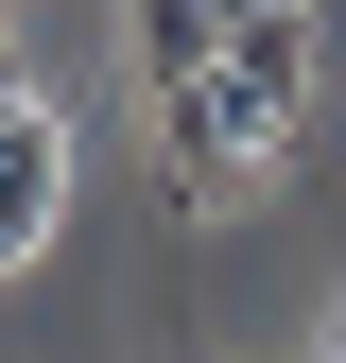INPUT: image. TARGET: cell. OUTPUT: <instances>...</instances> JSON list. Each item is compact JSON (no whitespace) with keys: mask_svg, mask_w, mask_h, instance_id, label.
<instances>
[{"mask_svg":"<svg viewBox=\"0 0 346 363\" xmlns=\"http://www.w3.org/2000/svg\"><path fill=\"white\" fill-rule=\"evenodd\" d=\"M52 225H69V121L18 104V121H0V259H35Z\"/></svg>","mask_w":346,"mask_h":363,"instance_id":"cell-2","label":"cell"},{"mask_svg":"<svg viewBox=\"0 0 346 363\" xmlns=\"http://www.w3.org/2000/svg\"><path fill=\"white\" fill-rule=\"evenodd\" d=\"M329 363H346V311H329Z\"/></svg>","mask_w":346,"mask_h":363,"instance_id":"cell-6","label":"cell"},{"mask_svg":"<svg viewBox=\"0 0 346 363\" xmlns=\"http://www.w3.org/2000/svg\"><path fill=\"white\" fill-rule=\"evenodd\" d=\"M18 104H35V69H18V35H0V121H18Z\"/></svg>","mask_w":346,"mask_h":363,"instance_id":"cell-4","label":"cell"},{"mask_svg":"<svg viewBox=\"0 0 346 363\" xmlns=\"http://www.w3.org/2000/svg\"><path fill=\"white\" fill-rule=\"evenodd\" d=\"M121 35H139V86H191L225 52V0H121Z\"/></svg>","mask_w":346,"mask_h":363,"instance_id":"cell-3","label":"cell"},{"mask_svg":"<svg viewBox=\"0 0 346 363\" xmlns=\"http://www.w3.org/2000/svg\"><path fill=\"white\" fill-rule=\"evenodd\" d=\"M156 156H173V191H191V208H225L242 173H277V156H294V121L260 104V86H242L225 52H208L191 86H156Z\"/></svg>","mask_w":346,"mask_h":363,"instance_id":"cell-1","label":"cell"},{"mask_svg":"<svg viewBox=\"0 0 346 363\" xmlns=\"http://www.w3.org/2000/svg\"><path fill=\"white\" fill-rule=\"evenodd\" d=\"M242 18H312V0H225V35H242Z\"/></svg>","mask_w":346,"mask_h":363,"instance_id":"cell-5","label":"cell"}]
</instances>
